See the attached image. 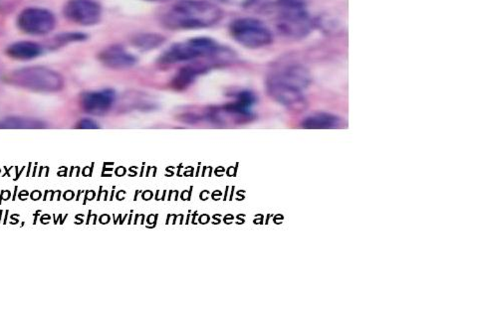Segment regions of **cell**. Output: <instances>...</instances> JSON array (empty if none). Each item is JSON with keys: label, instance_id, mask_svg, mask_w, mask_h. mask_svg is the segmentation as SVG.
<instances>
[{"label": "cell", "instance_id": "30bf717a", "mask_svg": "<svg viewBox=\"0 0 477 319\" xmlns=\"http://www.w3.org/2000/svg\"><path fill=\"white\" fill-rule=\"evenodd\" d=\"M98 60L105 67L112 70H128L133 68L138 59L121 45H111L98 54Z\"/></svg>", "mask_w": 477, "mask_h": 319}, {"label": "cell", "instance_id": "52a82bcc", "mask_svg": "<svg viewBox=\"0 0 477 319\" xmlns=\"http://www.w3.org/2000/svg\"><path fill=\"white\" fill-rule=\"evenodd\" d=\"M56 17L53 12L42 8H25L18 15V29L27 35L44 36L54 30Z\"/></svg>", "mask_w": 477, "mask_h": 319}, {"label": "cell", "instance_id": "7a4b0ae2", "mask_svg": "<svg viewBox=\"0 0 477 319\" xmlns=\"http://www.w3.org/2000/svg\"><path fill=\"white\" fill-rule=\"evenodd\" d=\"M311 84V76L304 66L291 64L275 71L266 80L269 97L293 111L305 108L304 91Z\"/></svg>", "mask_w": 477, "mask_h": 319}, {"label": "cell", "instance_id": "4fadbf2b", "mask_svg": "<svg viewBox=\"0 0 477 319\" xmlns=\"http://www.w3.org/2000/svg\"><path fill=\"white\" fill-rule=\"evenodd\" d=\"M306 129H335L344 127L343 118L329 113H315L308 116L301 122Z\"/></svg>", "mask_w": 477, "mask_h": 319}, {"label": "cell", "instance_id": "6da1fadb", "mask_svg": "<svg viewBox=\"0 0 477 319\" xmlns=\"http://www.w3.org/2000/svg\"><path fill=\"white\" fill-rule=\"evenodd\" d=\"M223 18V9L207 0H179L161 16L170 30H196L214 26Z\"/></svg>", "mask_w": 477, "mask_h": 319}, {"label": "cell", "instance_id": "8fae6325", "mask_svg": "<svg viewBox=\"0 0 477 319\" xmlns=\"http://www.w3.org/2000/svg\"><path fill=\"white\" fill-rule=\"evenodd\" d=\"M209 69L211 67H209L207 64L191 62L177 71L171 82V86L173 90L182 92L193 85L198 77L205 74Z\"/></svg>", "mask_w": 477, "mask_h": 319}, {"label": "cell", "instance_id": "2e32d148", "mask_svg": "<svg viewBox=\"0 0 477 319\" xmlns=\"http://www.w3.org/2000/svg\"><path fill=\"white\" fill-rule=\"evenodd\" d=\"M87 39H88V35L82 32H66V33L58 34L48 41L47 48L51 51H55L72 43L84 42Z\"/></svg>", "mask_w": 477, "mask_h": 319}, {"label": "cell", "instance_id": "3957f363", "mask_svg": "<svg viewBox=\"0 0 477 319\" xmlns=\"http://www.w3.org/2000/svg\"><path fill=\"white\" fill-rule=\"evenodd\" d=\"M225 56H230L227 50L223 49L216 41L209 37H196L175 43L159 56L157 62L168 66L173 64L196 62L200 59H209L220 62Z\"/></svg>", "mask_w": 477, "mask_h": 319}, {"label": "cell", "instance_id": "5bb4252c", "mask_svg": "<svg viewBox=\"0 0 477 319\" xmlns=\"http://www.w3.org/2000/svg\"><path fill=\"white\" fill-rule=\"evenodd\" d=\"M47 127L46 122L31 117H8L0 120V129H40Z\"/></svg>", "mask_w": 477, "mask_h": 319}, {"label": "cell", "instance_id": "9c48e42d", "mask_svg": "<svg viewBox=\"0 0 477 319\" xmlns=\"http://www.w3.org/2000/svg\"><path fill=\"white\" fill-rule=\"evenodd\" d=\"M117 93L113 89L91 91L80 95V107L86 113L92 116H104L115 104Z\"/></svg>", "mask_w": 477, "mask_h": 319}, {"label": "cell", "instance_id": "5b68a950", "mask_svg": "<svg viewBox=\"0 0 477 319\" xmlns=\"http://www.w3.org/2000/svg\"><path fill=\"white\" fill-rule=\"evenodd\" d=\"M229 34L241 46L260 49L273 42L270 29L255 18H238L229 25Z\"/></svg>", "mask_w": 477, "mask_h": 319}, {"label": "cell", "instance_id": "e0dca14e", "mask_svg": "<svg viewBox=\"0 0 477 319\" xmlns=\"http://www.w3.org/2000/svg\"><path fill=\"white\" fill-rule=\"evenodd\" d=\"M76 127L80 129H99V125L92 118H82L77 122Z\"/></svg>", "mask_w": 477, "mask_h": 319}, {"label": "cell", "instance_id": "ffe728a7", "mask_svg": "<svg viewBox=\"0 0 477 319\" xmlns=\"http://www.w3.org/2000/svg\"><path fill=\"white\" fill-rule=\"evenodd\" d=\"M225 1H232V0H225Z\"/></svg>", "mask_w": 477, "mask_h": 319}, {"label": "cell", "instance_id": "9a60e30c", "mask_svg": "<svg viewBox=\"0 0 477 319\" xmlns=\"http://www.w3.org/2000/svg\"><path fill=\"white\" fill-rule=\"evenodd\" d=\"M132 45L141 52L152 51L161 47L166 42V37L161 34L141 33L132 38Z\"/></svg>", "mask_w": 477, "mask_h": 319}, {"label": "cell", "instance_id": "277c9868", "mask_svg": "<svg viewBox=\"0 0 477 319\" xmlns=\"http://www.w3.org/2000/svg\"><path fill=\"white\" fill-rule=\"evenodd\" d=\"M4 80L9 85L33 93H58L65 86L62 75L44 66L20 68L9 73Z\"/></svg>", "mask_w": 477, "mask_h": 319}, {"label": "cell", "instance_id": "8992f818", "mask_svg": "<svg viewBox=\"0 0 477 319\" xmlns=\"http://www.w3.org/2000/svg\"><path fill=\"white\" fill-rule=\"evenodd\" d=\"M277 10L276 27L284 37L300 39L311 31L312 20L307 8H285Z\"/></svg>", "mask_w": 477, "mask_h": 319}, {"label": "cell", "instance_id": "d6986e66", "mask_svg": "<svg viewBox=\"0 0 477 319\" xmlns=\"http://www.w3.org/2000/svg\"><path fill=\"white\" fill-rule=\"evenodd\" d=\"M1 74H2V64L0 62V78H1Z\"/></svg>", "mask_w": 477, "mask_h": 319}, {"label": "cell", "instance_id": "ac0fdd59", "mask_svg": "<svg viewBox=\"0 0 477 319\" xmlns=\"http://www.w3.org/2000/svg\"><path fill=\"white\" fill-rule=\"evenodd\" d=\"M146 1L157 2V3H164V2L171 1V0H146Z\"/></svg>", "mask_w": 477, "mask_h": 319}, {"label": "cell", "instance_id": "ba28073f", "mask_svg": "<svg viewBox=\"0 0 477 319\" xmlns=\"http://www.w3.org/2000/svg\"><path fill=\"white\" fill-rule=\"evenodd\" d=\"M68 21L81 26H93L99 24L102 8L94 0H69L63 9Z\"/></svg>", "mask_w": 477, "mask_h": 319}, {"label": "cell", "instance_id": "7c38bea8", "mask_svg": "<svg viewBox=\"0 0 477 319\" xmlns=\"http://www.w3.org/2000/svg\"><path fill=\"white\" fill-rule=\"evenodd\" d=\"M44 53V47L34 41H17L9 45L6 50V56L15 61L35 60Z\"/></svg>", "mask_w": 477, "mask_h": 319}]
</instances>
